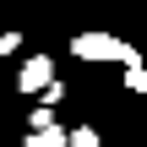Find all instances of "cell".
<instances>
[{
	"mask_svg": "<svg viewBox=\"0 0 147 147\" xmlns=\"http://www.w3.org/2000/svg\"><path fill=\"white\" fill-rule=\"evenodd\" d=\"M125 87H131V93H147V65H142V60L125 65Z\"/></svg>",
	"mask_w": 147,
	"mask_h": 147,
	"instance_id": "4",
	"label": "cell"
},
{
	"mask_svg": "<svg viewBox=\"0 0 147 147\" xmlns=\"http://www.w3.org/2000/svg\"><path fill=\"white\" fill-rule=\"evenodd\" d=\"M49 82H55V60H49V55H33V60L22 65V76H16L22 93H44Z\"/></svg>",
	"mask_w": 147,
	"mask_h": 147,
	"instance_id": "2",
	"label": "cell"
},
{
	"mask_svg": "<svg viewBox=\"0 0 147 147\" xmlns=\"http://www.w3.org/2000/svg\"><path fill=\"white\" fill-rule=\"evenodd\" d=\"M38 98H44V104H49V109H55V104H65V87H60V82H49V87H44V93H38Z\"/></svg>",
	"mask_w": 147,
	"mask_h": 147,
	"instance_id": "6",
	"label": "cell"
},
{
	"mask_svg": "<svg viewBox=\"0 0 147 147\" xmlns=\"http://www.w3.org/2000/svg\"><path fill=\"white\" fill-rule=\"evenodd\" d=\"M65 147H98V131H93V125H76V131L65 136Z\"/></svg>",
	"mask_w": 147,
	"mask_h": 147,
	"instance_id": "5",
	"label": "cell"
},
{
	"mask_svg": "<svg viewBox=\"0 0 147 147\" xmlns=\"http://www.w3.org/2000/svg\"><path fill=\"white\" fill-rule=\"evenodd\" d=\"M5 55H16V33H0V60Z\"/></svg>",
	"mask_w": 147,
	"mask_h": 147,
	"instance_id": "7",
	"label": "cell"
},
{
	"mask_svg": "<svg viewBox=\"0 0 147 147\" xmlns=\"http://www.w3.org/2000/svg\"><path fill=\"white\" fill-rule=\"evenodd\" d=\"M65 136H71V131H60V125L49 120V125H33V131H27V142H22V147H65Z\"/></svg>",
	"mask_w": 147,
	"mask_h": 147,
	"instance_id": "3",
	"label": "cell"
},
{
	"mask_svg": "<svg viewBox=\"0 0 147 147\" xmlns=\"http://www.w3.org/2000/svg\"><path fill=\"white\" fill-rule=\"evenodd\" d=\"M71 55L76 60H115V65H136L142 55L125 44V38H115V33H76L71 38Z\"/></svg>",
	"mask_w": 147,
	"mask_h": 147,
	"instance_id": "1",
	"label": "cell"
}]
</instances>
